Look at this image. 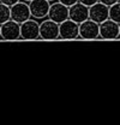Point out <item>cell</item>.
<instances>
[{
  "label": "cell",
  "mask_w": 120,
  "mask_h": 125,
  "mask_svg": "<svg viewBox=\"0 0 120 125\" xmlns=\"http://www.w3.org/2000/svg\"><path fill=\"white\" fill-rule=\"evenodd\" d=\"M20 39L23 40H37L40 39V22L35 18L20 23Z\"/></svg>",
  "instance_id": "6da1fadb"
},
{
  "label": "cell",
  "mask_w": 120,
  "mask_h": 125,
  "mask_svg": "<svg viewBox=\"0 0 120 125\" xmlns=\"http://www.w3.org/2000/svg\"><path fill=\"white\" fill-rule=\"evenodd\" d=\"M40 39L42 40H57L59 39V23L45 18L40 22Z\"/></svg>",
  "instance_id": "7a4b0ae2"
},
{
  "label": "cell",
  "mask_w": 120,
  "mask_h": 125,
  "mask_svg": "<svg viewBox=\"0 0 120 125\" xmlns=\"http://www.w3.org/2000/svg\"><path fill=\"white\" fill-rule=\"evenodd\" d=\"M79 37L83 40L100 39V24L92 19H87L79 24Z\"/></svg>",
  "instance_id": "3957f363"
},
{
  "label": "cell",
  "mask_w": 120,
  "mask_h": 125,
  "mask_svg": "<svg viewBox=\"0 0 120 125\" xmlns=\"http://www.w3.org/2000/svg\"><path fill=\"white\" fill-rule=\"evenodd\" d=\"M0 35L5 41H15L20 39V24L12 19H9L0 25Z\"/></svg>",
  "instance_id": "277c9868"
},
{
  "label": "cell",
  "mask_w": 120,
  "mask_h": 125,
  "mask_svg": "<svg viewBox=\"0 0 120 125\" xmlns=\"http://www.w3.org/2000/svg\"><path fill=\"white\" fill-rule=\"evenodd\" d=\"M78 37H79V24L77 22L69 18L59 24V39L75 40Z\"/></svg>",
  "instance_id": "5b68a950"
},
{
  "label": "cell",
  "mask_w": 120,
  "mask_h": 125,
  "mask_svg": "<svg viewBox=\"0 0 120 125\" xmlns=\"http://www.w3.org/2000/svg\"><path fill=\"white\" fill-rule=\"evenodd\" d=\"M69 15H70V7L61 4L60 1L55 0L53 2H50V7H49V12H48V18L57 22V23H61L66 19H69Z\"/></svg>",
  "instance_id": "8992f818"
},
{
  "label": "cell",
  "mask_w": 120,
  "mask_h": 125,
  "mask_svg": "<svg viewBox=\"0 0 120 125\" xmlns=\"http://www.w3.org/2000/svg\"><path fill=\"white\" fill-rule=\"evenodd\" d=\"M29 7L31 18H35L37 21H42L45 18H48L50 1H48V0H31V1H29Z\"/></svg>",
  "instance_id": "52a82bcc"
},
{
  "label": "cell",
  "mask_w": 120,
  "mask_h": 125,
  "mask_svg": "<svg viewBox=\"0 0 120 125\" xmlns=\"http://www.w3.org/2000/svg\"><path fill=\"white\" fill-rule=\"evenodd\" d=\"M10 9H11V19L19 23V24L31 18L29 2H27V1L20 0L17 4L12 5Z\"/></svg>",
  "instance_id": "ba28073f"
},
{
  "label": "cell",
  "mask_w": 120,
  "mask_h": 125,
  "mask_svg": "<svg viewBox=\"0 0 120 125\" xmlns=\"http://www.w3.org/2000/svg\"><path fill=\"white\" fill-rule=\"evenodd\" d=\"M120 37V29L119 23L107 19L105 22L100 23V39L103 40H115Z\"/></svg>",
  "instance_id": "9c48e42d"
},
{
  "label": "cell",
  "mask_w": 120,
  "mask_h": 125,
  "mask_svg": "<svg viewBox=\"0 0 120 125\" xmlns=\"http://www.w3.org/2000/svg\"><path fill=\"white\" fill-rule=\"evenodd\" d=\"M89 18L99 24L105 22L109 18V7L100 1L96 2L89 7Z\"/></svg>",
  "instance_id": "30bf717a"
},
{
  "label": "cell",
  "mask_w": 120,
  "mask_h": 125,
  "mask_svg": "<svg viewBox=\"0 0 120 125\" xmlns=\"http://www.w3.org/2000/svg\"><path fill=\"white\" fill-rule=\"evenodd\" d=\"M69 18L80 24L82 22L89 19V6L82 4V2H76L75 5L70 6V15Z\"/></svg>",
  "instance_id": "8fae6325"
},
{
  "label": "cell",
  "mask_w": 120,
  "mask_h": 125,
  "mask_svg": "<svg viewBox=\"0 0 120 125\" xmlns=\"http://www.w3.org/2000/svg\"><path fill=\"white\" fill-rule=\"evenodd\" d=\"M109 19L120 24V1L109 6Z\"/></svg>",
  "instance_id": "7c38bea8"
},
{
  "label": "cell",
  "mask_w": 120,
  "mask_h": 125,
  "mask_svg": "<svg viewBox=\"0 0 120 125\" xmlns=\"http://www.w3.org/2000/svg\"><path fill=\"white\" fill-rule=\"evenodd\" d=\"M11 19V9L10 6L0 2V25Z\"/></svg>",
  "instance_id": "4fadbf2b"
},
{
  "label": "cell",
  "mask_w": 120,
  "mask_h": 125,
  "mask_svg": "<svg viewBox=\"0 0 120 125\" xmlns=\"http://www.w3.org/2000/svg\"><path fill=\"white\" fill-rule=\"evenodd\" d=\"M58 1H60L61 4H64V5H66V6H72V5H75L76 2H78L79 0H58Z\"/></svg>",
  "instance_id": "5bb4252c"
},
{
  "label": "cell",
  "mask_w": 120,
  "mask_h": 125,
  "mask_svg": "<svg viewBox=\"0 0 120 125\" xmlns=\"http://www.w3.org/2000/svg\"><path fill=\"white\" fill-rule=\"evenodd\" d=\"M100 0H79V2H82V4H84V5H87V6H92V5H95L96 2H99Z\"/></svg>",
  "instance_id": "9a60e30c"
},
{
  "label": "cell",
  "mask_w": 120,
  "mask_h": 125,
  "mask_svg": "<svg viewBox=\"0 0 120 125\" xmlns=\"http://www.w3.org/2000/svg\"><path fill=\"white\" fill-rule=\"evenodd\" d=\"M18 1H20V0H0V2H2V4H5V5H7V6H12V5H15L17 4Z\"/></svg>",
  "instance_id": "2e32d148"
},
{
  "label": "cell",
  "mask_w": 120,
  "mask_h": 125,
  "mask_svg": "<svg viewBox=\"0 0 120 125\" xmlns=\"http://www.w3.org/2000/svg\"><path fill=\"white\" fill-rule=\"evenodd\" d=\"M119 0H100V2H102V4H105V5H107L108 7L109 6H112V5H114L115 2H118Z\"/></svg>",
  "instance_id": "e0dca14e"
},
{
  "label": "cell",
  "mask_w": 120,
  "mask_h": 125,
  "mask_svg": "<svg viewBox=\"0 0 120 125\" xmlns=\"http://www.w3.org/2000/svg\"><path fill=\"white\" fill-rule=\"evenodd\" d=\"M23 1H27V2H29V1H31V0H23Z\"/></svg>",
  "instance_id": "ac0fdd59"
},
{
  "label": "cell",
  "mask_w": 120,
  "mask_h": 125,
  "mask_svg": "<svg viewBox=\"0 0 120 125\" xmlns=\"http://www.w3.org/2000/svg\"><path fill=\"white\" fill-rule=\"evenodd\" d=\"M48 1H50V2H53V1H55V0H48Z\"/></svg>",
  "instance_id": "d6986e66"
},
{
  "label": "cell",
  "mask_w": 120,
  "mask_h": 125,
  "mask_svg": "<svg viewBox=\"0 0 120 125\" xmlns=\"http://www.w3.org/2000/svg\"><path fill=\"white\" fill-rule=\"evenodd\" d=\"M119 29H120V24H119Z\"/></svg>",
  "instance_id": "ffe728a7"
},
{
  "label": "cell",
  "mask_w": 120,
  "mask_h": 125,
  "mask_svg": "<svg viewBox=\"0 0 120 125\" xmlns=\"http://www.w3.org/2000/svg\"><path fill=\"white\" fill-rule=\"evenodd\" d=\"M0 39H1V35H0Z\"/></svg>",
  "instance_id": "44dd1931"
},
{
  "label": "cell",
  "mask_w": 120,
  "mask_h": 125,
  "mask_svg": "<svg viewBox=\"0 0 120 125\" xmlns=\"http://www.w3.org/2000/svg\"><path fill=\"white\" fill-rule=\"evenodd\" d=\"M119 1H120V0H119Z\"/></svg>",
  "instance_id": "7402d4cb"
}]
</instances>
